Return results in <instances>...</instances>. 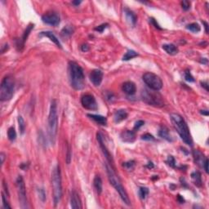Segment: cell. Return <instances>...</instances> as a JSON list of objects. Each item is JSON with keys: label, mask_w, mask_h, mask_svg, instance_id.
<instances>
[{"label": "cell", "mask_w": 209, "mask_h": 209, "mask_svg": "<svg viewBox=\"0 0 209 209\" xmlns=\"http://www.w3.org/2000/svg\"><path fill=\"white\" fill-rule=\"evenodd\" d=\"M74 29L72 27V26H70V25H67V26H65V28L62 29L61 30V35L64 38H69L74 34Z\"/></svg>", "instance_id": "4316f807"}, {"label": "cell", "mask_w": 209, "mask_h": 209, "mask_svg": "<svg viewBox=\"0 0 209 209\" xmlns=\"http://www.w3.org/2000/svg\"><path fill=\"white\" fill-rule=\"evenodd\" d=\"M202 168H204L205 172H206V173H208V159H206V160H205L204 163H203V167H202Z\"/></svg>", "instance_id": "ee69618b"}, {"label": "cell", "mask_w": 209, "mask_h": 209, "mask_svg": "<svg viewBox=\"0 0 209 209\" xmlns=\"http://www.w3.org/2000/svg\"><path fill=\"white\" fill-rule=\"evenodd\" d=\"M38 195H39V198H41V200L44 202L46 199V194L45 191L43 189H38Z\"/></svg>", "instance_id": "ab89813d"}, {"label": "cell", "mask_w": 209, "mask_h": 209, "mask_svg": "<svg viewBox=\"0 0 209 209\" xmlns=\"http://www.w3.org/2000/svg\"><path fill=\"white\" fill-rule=\"evenodd\" d=\"M70 160H71V154H70V147H68L67 156H66V163H67V164L70 163Z\"/></svg>", "instance_id": "7bdbcfd3"}, {"label": "cell", "mask_w": 209, "mask_h": 209, "mask_svg": "<svg viewBox=\"0 0 209 209\" xmlns=\"http://www.w3.org/2000/svg\"><path fill=\"white\" fill-rule=\"evenodd\" d=\"M81 50L83 52H88V50H89V46L88 44H83L81 46Z\"/></svg>", "instance_id": "f6af8a7d"}, {"label": "cell", "mask_w": 209, "mask_h": 209, "mask_svg": "<svg viewBox=\"0 0 209 209\" xmlns=\"http://www.w3.org/2000/svg\"><path fill=\"white\" fill-rule=\"evenodd\" d=\"M70 84L75 90H82L85 86V76L83 68L75 61L69 63Z\"/></svg>", "instance_id": "7a4b0ae2"}, {"label": "cell", "mask_w": 209, "mask_h": 209, "mask_svg": "<svg viewBox=\"0 0 209 209\" xmlns=\"http://www.w3.org/2000/svg\"><path fill=\"white\" fill-rule=\"evenodd\" d=\"M202 24L204 25V27H205V31H206V33H208V24H207V22H205V21H202Z\"/></svg>", "instance_id": "681fc988"}, {"label": "cell", "mask_w": 209, "mask_h": 209, "mask_svg": "<svg viewBox=\"0 0 209 209\" xmlns=\"http://www.w3.org/2000/svg\"><path fill=\"white\" fill-rule=\"evenodd\" d=\"M42 20L47 25L57 26L61 22V18L57 12H47L42 16Z\"/></svg>", "instance_id": "8fae6325"}, {"label": "cell", "mask_w": 209, "mask_h": 209, "mask_svg": "<svg viewBox=\"0 0 209 209\" xmlns=\"http://www.w3.org/2000/svg\"><path fill=\"white\" fill-rule=\"evenodd\" d=\"M58 129V115H57V103L56 100L51 101L49 115H48V135L52 144L56 142Z\"/></svg>", "instance_id": "277c9868"}, {"label": "cell", "mask_w": 209, "mask_h": 209, "mask_svg": "<svg viewBox=\"0 0 209 209\" xmlns=\"http://www.w3.org/2000/svg\"><path fill=\"white\" fill-rule=\"evenodd\" d=\"M0 158H1V165H2L3 163H4V159H5V155L2 153V152L0 154Z\"/></svg>", "instance_id": "7dc6e473"}, {"label": "cell", "mask_w": 209, "mask_h": 209, "mask_svg": "<svg viewBox=\"0 0 209 209\" xmlns=\"http://www.w3.org/2000/svg\"><path fill=\"white\" fill-rule=\"evenodd\" d=\"M16 183L20 207H22V208H27L28 202L27 197H26V189H25V181H24V179H23L21 176H19L18 177H17Z\"/></svg>", "instance_id": "9c48e42d"}, {"label": "cell", "mask_w": 209, "mask_h": 209, "mask_svg": "<svg viewBox=\"0 0 209 209\" xmlns=\"http://www.w3.org/2000/svg\"><path fill=\"white\" fill-rule=\"evenodd\" d=\"M142 139L144 140V141H149V142H150V141H155V137L152 135H150V133H146V134H144V135L142 136Z\"/></svg>", "instance_id": "74e56055"}, {"label": "cell", "mask_w": 209, "mask_h": 209, "mask_svg": "<svg viewBox=\"0 0 209 209\" xmlns=\"http://www.w3.org/2000/svg\"><path fill=\"white\" fill-rule=\"evenodd\" d=\"M149 194V189L147 187H141L139 189V195L142 199H145Z\"/></svg>", "instance_id": "1f68e13d"}, {"label": "cell", "mask_w": 209, "mask_h": 209, "mask_svg": "<svg viewBox=\"0 0 209 209\" xmlns=\"http://www.w3.org/2000/svg\"><path fill=\"white\" fill-rule=\"evenodd\" d=\"M97 141H98V142H99L100 146H101V150H102V151H103L104 155H105V156H106V159L108 160V162L110 163L111 167L115 168V167H114V160H113V158H112V156H111V155H110V151L108 150V149H107L106 144H105L104 137L102 136L101 133H97Z\"/></svg>", "instance_id": "7c38bea8"}, {"label": "cell", "mask_w": 209, "mask_h": 209, "mask_svg": "<svg viewBox=\"0 0 209 209\" xmlns=\"http://www.w3.org/2000/svg\"><path fill=\"white\" fill-rule=\"evenodd\" d=\"M120 137H121V140L124 142L133 143V142H135L136 140V133L134 131L125 130L121 133Z\"/></svg>", "instance_id": "2e32d148"}, {"label": "cell", "mask_w": 209, "mask_h": 209, "mask_svg": "<svg viewBox=\"0 0 209 209\" xmlns=\"http://www.w3.org/2000/svg\"><path fill=\"white\" fill-rule=\"evenodd\" d=\"M191 178L193 181L194 184L196 186L201 187L202 185V176H201V173L199 172H194L191 174Z\"/></svg>", "instance_id": "d4e9b609"}, {"label": "cell", "mask_w": 209, "mask_h": 209, "mask_svg": "<svg viewBox=\"0 0 209 209\" xmlns=\"http://www.w3.org/2000/svg\"><path fill=\"white\" fill-rule=\"evenodd\" d=\"M193 156H194V163H195L198 167L200 168H202L203 167V163H204L205 160L207 158L205 157V155L199 151L198 150H193Z\"/></svg>", "instance_id": "e0dca14e"}, {"label": "cell", "mask_w": 209, "mask_h": 209, "mask_svg": "<svg viewBox=\"0 0 209 209\" xmlns=\"http://www.w3.org/2000/svg\"><path fill=\"white\" fill-rule=\"evenodd\" d=\"M202 60H201V63H203V64H207V60L206 58H202Z\"/></svg>", "instance_id": "db71d44e"}, {"label": "cell", "mask_w": 209, "mask_h": 209, "mask_svg": "<svg viewBox=\"0 0 209 209\" xmlns=\"http://www.w3.org/2000/svg\"><path fill=\"white\" fill-rule=\"evenodd\" d=\"M138 56V53L135 51H133V50H128V52L125 53L124 56H123V61H129L131 59L135 58Z\"/></svg>", "instance_id": "83f0119b"}, {"label": "cell", "mask_w": 209, "mask_h": 209, "mask_svg": "<svg viewBox=\"0 0 209 209\" xmlns=\"http://www.w3.org/2000/svg\"><path fill=\"white\" fill-rule=\"evenodd\" d=\"M93 185H94V187L97 189V193L101 194L102 192V180L100 176H96L94 178V181H93Z\"/></svg>", "instance_id": "484cf974"}, {"label": "cell", "mask_w": 209, "mask_h": 209, "mask_svg": "<svg viewBox=\"0 0 209 209\" xmlns=\"http://www.w3.org/2000/svg\"><path fill=\"white\" fill-rule=\"evenodd\" d=\"M81 2H82V1H73L72 3H73V4H74V5H76V6H77V5H79V4H80V3H81Z\"/></svg>", "instance_id": "816d5d0a"}, {"label": "cell", "mask_w": 209, "mask_h": 209, "mask_svg": "<svg viewBox=\"0 0 209 209\" xmlns=\"http://www.w3.org/2000/svg\"><path fill=\"white\" fill-rule=\"evenodd\" d=\"M150 22L151 24H152V25H153L154 26H155V27L156 28V29H161V27H160V26H159V25L158 24L157 21H156V20H155L154 18H150Z\"/></svg>", "instance_id": "b9f144b4"}, {"label": "cell", "mask_w": 209, "mask_h": 209, "mask_svg": "<svg viewBox=\"0 0 209 209\" xmlns=\"http://www.w3.org/2000/svg\"><path fill=\"white\" fill-rule=\"evenodd\" d=\"M2 206H3V207L4 208H9L11 209V207L10 206V204L8 203V202H7V200L6 199V197H5L4 194L2 193Z\"/></svg>", "instance_id": "8d00e7d4"}, {"label": "cell", "mask_w": 209, "mask_h": 209, "mask_svg": "<svg viewBox=\"0 0 209 209\" xmlns=\"http://www.w3.org/2000/svg\"><path fill=\"white\" fill-rule=\"evenodd\" d=\"M163 49L168 54L172 55V56L176 55L178 53V52H179L177 47L174 45V44H163Z\"/></svg>", "instance_id": "603a6c76"}, {"label": "cell", "mask_w": 209, "mask_h": 209, "mask_svg": "<svg viewBox=\"0 0 209 209\" xmlns=\"http://www.w3.org/2000/svg\"><path fill=\"white\" fill-rule=\"evenodd\" d=\"M143 81L152 90L159 91L163 88V81L159 76L151 72H147L143 75Z\"/></svg>", "instance_id": "ba28073f"}, {"label": "cell", "mask_w": 209, "mask_h": 209, "mask_svg": "<svg viewBox=\"0 0 209 209\" xmlns=\"http://www.w3.org/2000/svg\"><path fill=\"white\" fill-rule=\"evenodd\" d=\"M166 163L168 164L169 166L172 167V168H176V160L173 156H168Z\"/></svg>", "instance_id": "e575fe53"}, {"label": "cell", "mask_w": 209, "mask_h": 209, "mask_svg": "<svg viewBox=\"0 0 209 209\" xmlns=\"http://www.w3.org/2000/svg\"><path fill=\"white\" fill-rule=\"evenodd\" d=\"M88 116L90 119H92V120H94L96 123H97L100 125H102V126H106L107 124V119L106 117H104L102 115H88Z\"/></svg>", "instance_id": "7402d4cb"}, {"label": "cell", "mask_w": 209, "mask_h": 209, "mask_svg": "<svg viewBox=\"0 0 209 209\" xmlns=\"http://www.w3.org/2000/svg\"><path fill=\"white\" fill-rule=\"evenodd\" d=\"M201 85H202V88H204L206 89V91H208V84H207V82H201Z\"/></svg>", "instance_id": "bcb514c9"}, {"label": "cell", "mask_w": 209, "mask_h": 209, "mask_svg": "<svg viewBox=\"0 0 209 209\" xmlns=\"http://www.w3.org/2000/svg\"><path fill=\"white\" fill-rule=\"evenodd\" d=\"M177 200H178V202H180V203H184V202H185V199L183 198H182V197L180 195V194H178Z\"/></svg>", "instance_id": "c3c4849f"}, {"label": "cell", "mask_w": 209, "mask_h": 209, "mask_svg": "<svg viewBox=\"0 0 209 209\" xmlns=\"http://www.w3.org/2000/svg\"><path fill=\"white\" fill-rule=\"evenodd\" d=\"M147 167H148L149 168H154L153 163H152V162L149 163V164H148V165H147Z\"/></svg>", "instance_id": "f5cc1de1"}, {"label": "cell", "mask_w": 209, "mask_h": 209, "mask_svg": "<svg viewBox=\"0 0 209 209\" xmlns=\"http://www.w3.org/2000/svg\"><path fill=\"white\" fill-rule=\"evenodd\" d=\"M185 80L188 82H194V77L192 76V74H191L190 71L188 70H186L185 71Z\"/></svg>", "instance_id": "836d02e7"}, {"label": "cell", "mask_w": 209, "mask_h": 209, "mask_svg": "<svg viewBox=\"0 0 209 209\" xmlns=\"http://www.w3.org/2000/svg\"><path fill=\"white\" fill-rule=\"evenodd\" d=\"M122 89L126 94L128 95H134L137 92V87L136 84L133 82L128 81L123 84Z\"/></svg>", "instance_id": "ac0fdd59"}, {"label": "cell", "mask_w": 209, "mask_h": 209, "mask_svg": "<svg viewBox=\"0 0 209 209\" xmlns=\"http://www.w3.org/2000/svg\"><path fill=\"white\" fill-rule=\"evenodd\" d=\"M128 114L125 110H116L114 115V120L115 123H120L128 118Z\"/></svg>", "instance_id": "d6986e66"}, {"label": "cell", "mask_w": 209, "mask_h": 209, "mask_svg": "<svg viewBox=\"0 0 209 209\" xmlns=\"http://www.w3.org/2000/svg\"><path fill=\"white\" fill-rule=\"evenodd\" d=\"M18 124H19V130H20V134H24L25 131V120L21 116L18 117Z\"/></svg>", "instance_id": "4dcf8cb0"}, {"label": "cell", "mask_w": 209, "mask_h": 209, "mask_svg": "<svg viewBox=\"0 0 209 209\" xmlns=\"http://www.w3.org/2000/svg\"><path fill=\"white\" fill-rule=\"evenodd\" d=\"M190 2L188 1V0H183L181 2V6L182 8L185 10V11H188V10L190 8Z\"/></svg>", "instance_id": "d590c367"}, {"label": "cell", "mask_w": 209, "mask_h": 209, "mask_svg": "<svg viewBox=\"0 0 209 209\" xmlns=\"http://www.w3.org/2000/svg\"><path fill=\"white\" fill-rule=\"evenodd\" d=\"M145 124V122L143 120H138L137 122H136L135 126H134V130H138L140 128H142L143 125Z\"/></svg>", "instance_id": "60d3db41"}, {"label": "cell", "mask_w": 209, "mask_h": 209, "mask_svg": "<svg viewBox=\"0 0 209 209\" xmlns=\"http://www.w3.org/2000/svg\"><path fill=\"white\" fill-rule=\"evenodd\" d=\"M47 37V38H50V40L52 41V42H53V43L56 44V46L58 47H60V48H61V42L59 41V39L57 38H56V36L51 31H43V32H41L40 33V37Z\"/></svg>", "instance_id": "ffe728a7"}, {"label": "cell", "mask_w": 209, "mask_h": 209, "mask_svg": "<svg viewBox=\"0 0 209 209\" xmlns=\"http://www.w3.org/2000/svg\"><path fill=\"white\" fill-rule=\"evenodd\" d=\"M106 168L110 184L112 185L115 188V189L118 191V193L119 194V195L121 197L122 200L124 202V203L128 205V206H130L131 205L130 198L128 197V193H127L125 189H124V187L123 186V185H122L121 183V181H120L119 177L117 176V174L115 173V170H114L115 168H112L111 165H110L109 163L106 164Z\"/></svg>", "instance_id": "3957f363"}, {"label": "cell", "mask_w": 209, "mask_h": 209, "mask_svg": "<svg viewBox=\"0 0 209 209\" xmlns=\"http://www.w3.org/2000/svg\"><path fill=\"white\" fill-rule=\"evenodd\" d=\"M186 29L190 30V31L194 32V33H198L201 30V28H200L199 25L197 24V23H191L186 26Z\"/></svg>", "instance_id": "f1b7e54d"}, {"label": "cell", "mask_w": 209, "mask_h": 209, "mask_svg": "<svg viewBox=\"0 0 209 209\" xmlns=\"http://www.w3.org/2000/svg\"><path fill=\"white\" fill-rule=\"evenodd\" d=\"M82 106L87 110H97L98 109L97 101L94 96L91 94L83 95L81 98Z\"/></svg>", "instance_id": "30bf717a"}, {"label": "cell", "mask_w": 209, "mask_h": 209, "mask_svg": "<svg viewBox=\"0 0 209 209\" xmlns=\"http://www.w3.org/2000/svg\"><path fill=\"white\" fill-rule=\"evenodd\" d=\"M201 114H202V115H206V116H207V115H208V114H209V112H208V110H201Z\"/></svg>", "instance_id": "f907efd6"}, {"label": "cell", "mask_w": 209, "mask_h": 209, "mask_svg": "<svg viewBox=\"0 0 209 209\" xmlns=\"http://www.w3.org/2000/svg\"><path fill=\"white\" fill-rule=\"evenodd\" d=\"M103 72L100 70H93L90 74V80L93 85L99 87L103 79Z\"/></svg>", "instance_id": "4fadbf2b"}, {"label": "cell", "mask_w": 209, "mask_h": 209, "mask_svg": "<svg viewBox=\"0 0 209 209\" xmlns=\"http://www.w3.org/2000/svg\"><path fill=\"white\" fill-rule=\"evenodd\" d=\"M108 25H109L107 24V23H106V24H102V25H98V26L95 28L94 29L96 30V31L99 32V33H102V32L105 30V29H106V28L107 27Z\"/></svg>", "instance_id": "f35d334b"}, {"label": "cell", "mask_w": 209, "mask_h": 209, "mask_svg": "<svg viewBox=\"0 0 209 209\" xmlns=\"http://www.w3.org/2000/svg\"><path fill=\"white\" fill-rule=\"evenodd\" d=\"M15 89V82L11 75L3 78L0 85V100L2 101H10L12 98Z\"/></svg>", "instance_id": "8992f818"}, {"label": "cell", "mask_w": 209, "mask_h": 209, "mask_svg": "<svg viewBox=\"0 0 209 209\" xmlns=\"http://www.w3.org/2000/svg\"><path fill=\"white\" fill-rule=\"evenodd\" d=\"M70 206L74 209L83 208L81 199L79 198V194L75 190H72L70 194Z\"/></svg>", "instance_id": "9a60e30c"}, {"label": "cell", "mask_w": 209, "mask_h": 209, "mask_svg": "<svg viewBox=\"0 0 209 209\" xmlns=\"http://www.w3.org/2000/svg\"><path fill=\"white\" fill-rule=\"evenodd\" d=\"M125 15H126V18L128 20V21L130 23L131 25H135L136 23H137V16L135 15V13L132 11L131 10H129L128 8H125Z\"/></svg>", "instance_id": "cb8c5ba5"}, {"label": "cell", "mask_w": 209, "mask_h": 209, "mask_svg": "<svg viewBox=\"0 0 209 209\" xmlns=\"http://www.w3.org/2000/svg\"><path fill=\"white\" fill-rule=\"evenodd\" d=\"M170 118H171L173 127L176 130L178 134L180 135L182 141L188 146H193V140H192L190 133H189V129L182 116L174 113V114H171Z\"/></svg>", "instance_id": "6da1fadb"}, {"label": "cell", "mask_w": 209, "mask_h": 209, "mask_svg": "<svg viewBox=\"0 0 209 209\" xmlns=\"http://www.w3.org/2000/svg\"><path fill=\"white\" fill-rule=\"evenodd\" d=\"M159 135L160 137H162V138L165 139L168 142H172L173 141L172 137L171 134H170V132H169V129L166 126L160 127V129L159 131Z\"/></svg>", "instance_id": "44dd1931"}, {"label": "cell", "mask_w": 209, "mask_h": 209, "mask_svg": "<svg viewBox=\"0 0 209 209\" xmlns=\"http://www.w3.org/2000/svg\"><path fill=\"white\" fill-rule=\"evenodd\" d=\"M34 24H29L27 27H26L25 30L24 31V33H23L22 37L17 41V43H16V47H17L18 50H22V48L24 47V46H25V41L27 40L28 36H29V34H30V32H31L32 29H34Z\"/></svg>", "instance_id": "5bb4252c"}, {"label": "cell", "mask_w": 209, "mask_h": 209, "mask_svg": "<svg viewBox=\"0 0 209 209\" xmlns=\"http://www.w3.org/2000/svg\"><path fill=\"white\" fill-rule=\"evenodd\" d=\"M52 185L53 189V199L55 206L58 204L62 197V184H61V174L60 166L53 169L52 175Z\"/></svg>", "instance_id": "5b68a950"}, {"label": "cell", "mask_w": 209, "mask_h": 209, "mask_svg": "<svg viewBox=\"0 0 209 209\" xmlns=\"http://www.w3.org/2000/svg\"><path fill=\"white\" fill-rule=\"evenodd\" d=\"M135 161L134 160H130V161H128V162L124 163L123 164V166L125 167L126 168H128V170H132V169L134 168V167H135Z\"/></svg>", "instance_id": "d6a6232c"}, {"label": "cell", "mask_w": 209, "mask_h": 209, "mask_svg": "<svg viewBox=\"0 0 209 209\" xmlns=\"http://www.w3.org/2000/svg\"><path fill=\"white\" fill-rule=\"evenodd\" d=\"M142 98L144 102L155 107H162L164 106V101L161 94L152 89H143Z\"/></svg>", "instance_id": "52a82bcc"}, {"label": "cell", "mask_w": 209, "mask_h": 209, "mask_svg": "<svg viewBox=\"0 0 209 209\" xmlns=\"http://www.w3.org/2000/svg\"><path fill=\"white\" fill-rule=\"evenodd\" d=\"M7 137H8V139L11 141V142H13L15 141L16 138V131H15V128L13 127H11V128L8 129L7 131Z\"/></svg>", "instance_id": "f546056e"}]
</instances>
